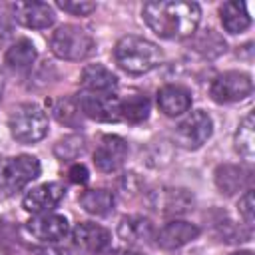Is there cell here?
<instances>
[{
    "mask_svg": "<svg viewBox=\"0 0 255 255\" xmlns=\"http://www.w3.org/2000/svg\"><path fill=\"white\" fill-rule=\"evenodd\" d=\"M143 20L153 34L163 40H181L195 34L201 8L185 0H159L143 6Z\"/></svg>",
    "mask_w": 255,
    "mask_h": 255,
    "instance_id": "obj_1",
    "label": "cell"
},
{
    "mask_svg": "<svg viewBox=\"0 0 255 255\" xmlns=\"http://www.w3.org/2000/svg\"><path fill=\"white\" fill-rule=\"evenodd\" d=\"M116 64L133 76L147 74L153 68H157L163 60V52L157 44L149 42L141 36H124L118 40L114 48Z\"/></svg>",
    "mask_w": 255,
    "mask_h": 255,
    "instance_id": "obj_2",
    "label": "cell"
},
{
    "mask_svg": "<svg viewBox=\"0 0 255 255\" xmlns=\"http://www.w3.org/2000/svg\"><path fill=\"white\" fill-rule=\"evenodd\" d=\"M96 48V42L92 34L86 28H80L76 24H64L60 26L52 38H50V50L56 58L68 60V62H80L86 60Z\"/></svg>",
    "mask_w": 255,
    "mask_h": 255,
    "instance_id": "obj_3",
    "label": "cell"
},
{
    "mask_svg": "<svg viewBox=\"0 0 255 255\" xmlns=\"http://www.w3.org/2000/svg\"><path fill=\"white\" fill-rule=\"evenodd\" d=\"M10 133L16 141L30 145L46 137L48 133V116L36 104H20L12 110L8 118Z\"/></svg>",
    "mask_w": 255,
    "mask_h": 255,
    "instance_id": "obj_4",
    "label": "cell"
},
{
    "mask_svg": "<svg viewBox=\"0 0 255 255\" xmlns=\"http://www.w3.org/2000/svg\"><path fill=\"white\" fill-rule=\"evenodd\" d=\"M213 131V122L203 110H195L185 116L173 129V139L183 149H199Z\"/></svg>",
    "mask_w": 255,
    "mask_h": 255,
    "instance_id": "obj_5",
    "label": "cell"
},
{
    "mask_svg": "<svg viewBox=\"0 0 255 255\" xmlns=\"http://www.w3.org/2000/svg\"><path fill=\"white\" fill-rule=\"evenodd\" d=\"M76 106L82 116L96 122H118L120 120V98L104 92L82 90L76 98Z\"/></svg>",
    "mask_w": 255,
    "mask_h": 255,
    "instance_id": "obj_6",
    "label": "cell"
},
{
    "mask_svg": "<svg viewBox=\"0 0 255 255\" xmlns=\"http://www.w3.org/2000/svg\"><path fill=\"white\" fill-rule=\"evenodd\" d=\"M253 90L251 76L245 72H223L219 74L211 86H209V96L217 104H231L245 100Z\"/></svg>",
    "mask_w": 255,
    "mask_h": 255,
    "instance_id": "obj_7",
    "label": "cell"
},
{
    "mask_svg": "<svg viewBox=\"0 0 255 255\" xmlns=\"http://www.w3.org/2000/svg\"><path fill=\"white\" fill-rule=\"evenodd\" d=\"M149 207L165 217L185 215L193 209V193L185 187H159L149 193Z\"/></svg>",
    "mask_w": 255,
    "mask_h": 255,
    "instance_id": "obj_8",
    "label": "cell"
},
{
    "mask_svg": "<svg viewBox=\"0 0 255 255\" xmlns=\"http://www.w3.org/2000/svg\"><path fill=\"white\" fill-rule=\"evenodd\" d=\"M40 175V161L34 155H16L8 159L0 169V181L8 191L26 187Z\"/></svg>",
    "mask_w": 255,
    "mask_h": 255,
    "instance_id": "obj_9",
    "label": "cell"
},
{
    "mask_svg": "<svg viewBox=\"0 0 255 255\" xmlns=\"http://www.w3.org/2000/svg\"><path fill=\"white\" fill-rule=\"evenodd\" d=\"M128 157V143L120 135H104L94 151V165L102 173L118 171Z\"/></svg>",
    "mask_w": 255,
    "mask_h": 255,
    "instance_id": "obj_10",
    "label": "cell"
},
{
    "mask_svg": "<svg viewBox=\"0 0 255 255\" xmlns=\"http://www.w3.org/2000/svg\"><path fill=\"white\" fill-rule=\"evenodd\" d=\"M12 18L32 30H44L54 24V8L46 2H16L12 4Z\"/></svg>",
    "mask_w": 255,
    "mask_h": 255,
    "instance_id": "obj_11",
    "label": "cell"
},
{
    "mask_svg": "<svg viewBox=\"0 0 255 255\" xmlns=\"http://www.w3.org/2000/svg\"><path fill=\"white\" fill-rule=\"evenodd\" d=\"M66 195V187L58 181H50V183H42L34 189H30L22 201L24 209L30 213H50Z\"/></svg>",
    "mask_w": 255,
    "mask_h": 255,
    "instance_id": "obj_12",
    "label": "cell"
},
{
    "mask_svg": "<svg viewBox=\"0 0 255 255\" xmlns=\"http://www.w3.org/2000/svg\"><path fill=\"white\" fill-rule=\"evenodd\" d=\"M28 231L32 237L44 243H58L70 233V223L64 215L58 213H40L28 221Z\"/></svg>",
    "mask_w": 255,
    "mask_h": 255,
    "instance_id": "obj_13",
    "label": "cell"
},
{
    "mask_svg": "<svg viewBox=\"0 0 255 255\" xmlns=\"http://www.w3.org/2000/svg\"><path fill=\"white\" fill-rule=\"evenodd\" d=\"M199 235V227L189 221L173 219L167 221L159 231H155V245L161 249H177L189 241H193Z\"/></svg>",
    "mask_w": 255,
    "mask_h": 255,
    "instance_id": "obj_14",
    "label": "cell"
},
{
    "mask_svg": "<svg viewBox=\"0 0 255 255\" xmlns=\"http://www.w3.org/2000/svg\"><path fill=\"white\" fill-rule=\"evenodd\" d=\"M74 245L86 253H100L110 245V231L98 223L82 221L72 231Z\"/></svg>",
    "mask_w": 255,
    "mask_h": 255,
    "instance_id": "obj_15",
    "label": "cell"
},
{
    "mask_svg": "<svg viewBox=\"0 0 255 255\" xmlns=\"http://www.w3.org/2000/svg\"><path fill=\"white\" fill-rule=\"evenodd\" d=\"M251 175L253 171L245 165L225 163L215 169V185L223 195H233L241 189H251Z\"/></svg>",
    "mask_w": 255,
    "mask_h": 255,
    "instance_id": "obj_16",
    "label": "cell"
},
{
    "mask_svg": "<svg viewBox=\"0 0 255 255\" xmlns=\"http://www.w3.org/2000/svg\"><path fill=\"white\" fill-rule=\"evenodd\" d=\"M118 237L128 245H143L155 237V229L143 215H126L118 223Z\"/></svg>",
    "mask_w": 255,
    "mask_h": 255,
    "instance_id": "obj_17",
    "label": "cell"
},
{
    "mask_svg": "<svg viewBox=\"0 0 255 255\" xmlns=\"http://www.w3.org/2000/svg\"><path fill=\"white\" fill-rule=\"evenodd\" d=\"M157 106L169 118L181 116L191 108V94L183 86L167 84L157 92Z\"/></svg>",
    "mask_w": 255,
    "mask_h": 255,
    "instance_id": "obj_18",
    "label": "cell"
},
{
    "mask_svg": "<svg viewBox=\"0 0 255 255\" xmlns=\"http://www.w3.org/2000/svg\"><path fill=\"white\" fill-rule=\"evenodd\" d=\"M80 84H82V88L86 92L114 94V90L118 88V78L106 66H102V64H90V66H86L82 70Z\"/></svg>",
    "mask_w": 255,
    "mask_h": 255,
    "instance_id": "obj_19",
    "label": "cell"
},
{
    "mask_svg": "<svg viewBox=\"0 0 255 255\" xmlns=\"http://www.w3.org/2000/svg\"><path fill=\"white\" fill-rule=\"evenodd\" d=\"M38 52H36V46L28 40V38H20L16 40L4 54V62L10 70L14 72H26L32 68L34 60H36Z\"/></svg>",
    "mask_w": 255,
    "mask_h": 255,
    "instance_id": "obj_20",
    "label": "cell"
},
{
    "mask_svg": "<svg viewBox=\"0 0 255 255\" xmlns=\"http://www.w3.org/2000/svg\"><path fill=\"white\" fill-rule=\"evenodd\" d=\"M80 207L90 213V215H96V217H104L108 213L114 211V205H116V197L110 189H86L82 195H80Z\"/></svg>",
    "mask_w": 255,
    "mask_h": 255,
    "instance_id": "obj_21",
    "label": "cell"
},
{
    "mask_svg": "<svg viewBox=\"0 0 255 255\" xmlns=\"http://www.w3.org/2000/svg\"><path fill=\"white\" fill-rule=\"evenodd\" d=\"M219 16H221V24L223 28L229 32V34H239L243 30L249 28L251 24V18L247 14V6L239 0H231V2H225L221 8H219Z\"/></svg>",
    "mask_w": 255,
    "mask_h": 255,
    "instance_id": "obj_22",
    "label": "cell"
},
{
    "mask_svg": "<svg viewBox=\"0 0 255 255\" xmlns=\"http://www.w3.org/2000/svg\"><path fill=\"white\" fill-rule=\"evenodd\" d=\"M233 147L245 161H249V163L253 161V157H255V118H253V112H249L239 122V128H237L235 137H233Z\"/></svg>",
    "mask_w": 255,
    "mask_h": 255,
    "instance_id": "obj_23",
    "label": "cell"
},
{
    "mask_svg": "<svg viewBox=\"0 0 255 255\" xmlns=\"http://www.w3.org/2000/svg\"><path fill=\"white\" fill-rule=\"evenodd\" d=\"M151 102L145 94H131L124 100H120V120H126L129 124H141L149 118Z\"/></svg>",
    "mask_w": 255,
    "mask_h": 255,
    "instance_id": "obj_24",
    "label": "cell"
},
{
    "mask_svg": "<svg viewBox=\"0 0 255 255\" xmlns=\"http://www.w3.org/2000/svg\"><path fill=\"white\" fill-rule=\"evenodd\" d=\"M193 50L199 52L203 58H217L225 52V40L211 28H205L203 32H199L193 40Z\"/></svg>",
    "mask_w": 255,
    "mask_h": 255,
    "instance_id": "obj_25",
    "label": "cell"
},
{
    "mask_svg": "<svg viewBox=\"0 0 255 255\" xmlns=\"http://www.w3.org/2000/svg\"><path fill=\"white\" fill-rule=\"evenodd\" d=\"M52 112H54L56 120L60 124H64V126H70V128H80L82 126V114H80L74 98H62V100H58L52 106Z\"/></svg>",
    "mask_w": 255,
    "mask_h": 255,
    "instance_id": "obj_26",
    "label": "cell"
},
{
    "mask_svg": "<svg viewBox=\"0 0 255 255\" xmlns=\"http://www.w3.org/2000/svg\"><path fill=\"white\" fill-rule=\"evenodd\" d=\"M84 151H86V139H84L82 135H66V137H62V139L54 145L56 157H60V159H64V161L78 159Z\"/></svg>",
    "mask_w": 255,
    "mask_h": 255,
    "instance_id": "obj_27",
    "label": "cell"
},
{
    "mask_svg": "<svg viewBox=\"0 0 255 255\" xmlns=\"http://www.w3.org/2000/svg\"><path fill=\"white\" fill-rule=\"evenodd\" d=\"M56 6L68 14H74V16H88L96 10V4L86 2V0H60V2H56Z\"/></svg>",
    "mask_w": 255,
    "mask_h": 255,
    "instance_id": "obj_28",
    "label": "cell"
},
{
    "mask_svg": "<svg viewBox=\"0 0 255 255\" xmlns=\"http://www.w3.org/2000/svg\"><path fill=\"white\" fill-rule=\"evenodd\" d=\"M253 209H255V205H253V189H245V193L237 201V211H239L241 219L249 227L253 225Z\"/></svg>",
    "mask_w": 255,
    "mask_h": 255,
    "instance_id": "obj_29",
    "label": "cell"
},
{
    "mask_svg": "<svg viewBox=\"0 0 255 255\" xmlns=\"http://www.w3.org/2000/svg\"><path fill=\"white\" fill-rule=\"evenodd\" d=\"M12 14L6 8H0V44L12 34Z\"/></svg>",
    "mask_w": 255,
    "mask_h": 255,
    "instance_id": "obj_30",
    "label": "cell"
},
{
    "mask_svg": "<svg viewBox=\"0 0 255 255\" xmlns=\"http://www.w3.org/2000/svg\"><path fill=\"white\" fill-rule=\"evenodd\" d=\"M68 177H70L72 183L84 185V183L88 181V169H86V165H82V163H74V165L70 167V171H68Z\"/></svg>",
    "mask_w": 255,
    "mask_h": 255,
    "instance_id": "obj_31",
    "label": "cell"
},
{
    "mask_svg": "<svg viewBox=\"0 0 255 255\" xmlns=\"http://www.w3.org/2000/svg\"><path fill=\"white\" fill-rule=\"evenodd\" d=\"M106 255H143V253L137 251V249H133V247H120V249H112V251H108Z\"/></svg>",
    "mask_w": 255,
    "mask_h": 255,
    "instance_id": "obj_32",
    "label": "cell"
},
{
    "mask_svg": "<svg viewBox=\"0 0 255 255\" xmlns=\"http://www.w3.org/2000/svg\"><path fill=\"white\" fill-rule=\"evenodd\" d=\"M231 255H253L251 251H237V253H231Z\"/></svg>",
    "mask_w": 255,
    "mask_h": 255,
    "instance_id": "obj_33",
    "label": "cell"
},
{
    "mask_svg": "<svg viewBox=\"0 0 255 255\" xmlns=\"http://www.w3.org/2000/svg\"><path fill=\"white\" fill-rule=\"evenodd\" d=\"M0 100H2V86H0Z\"/></svg>",
    "mask_w": 255,
    "mask_h": 255,
    "instance_id": "obj_34",
    "label": "cell"
}]
</instances>
